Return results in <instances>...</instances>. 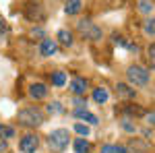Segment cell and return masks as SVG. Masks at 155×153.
I'll return each instance as SVG.
<instances>
[{
	"label": "cell",
	"instance_id": "6da1fadb",
	"mask_svg": "<svg viewBox=\"0 0 155 153\" xmlns=\"http://www.w3.org/2000/svg\"><path fill=\"white\" fill-rule=\"evenodd\" d=\"M19 122L25 124V126H41L44 124V114H41V110H37V108H25L19 112Z\"/></svg>",
	"mask_w": 155,
	"mask_h": 153
},
{
	"label": "cell",
	"instance_id": "7a4b0ae2",
	"mask_svg": "<svg viewBox=\"0 0 155 153\" xmlns=\"http://www.w3.org/2000/svg\"><path fill=\"white\" fill-rule=\"evenodd\" d=\"M77 29H79V33H81V35H85V39H91V42L101 39V29H99L95 23H91L89 19L79 21V23H77Z\"/></svg>",
	"mask_w": 155,
	"mask_h": 153
},
{
	"label": "cell",
	"instance_id": "3957f363",
	"mask_svg": "<svg viewBox=\"0 0 155 153\" xmlns=\"http://www.w3.org/2000/svg\"><path fill=\"white\" fill-rule=\"evenodd\" d=\"M48 143H50V147H52L54 151H64L66 145H68V130H64V128L52 130Z\"/></svg>",
	"mask_w": 155,
	"mask_h": 153
},
{
	"label": "cell",
	"instance_id": "277c9868",
	"mask_svg": "<svg viewBox=\"0 0 155 153\" xmlns=\"http://www.w3.org/2000/svg\"><path fill=\"white\" fill-rule=\"evenodd\" d=\"M126 77H128L130 85H137V87H141V85H147V83H149V71L143 68V66H137V64L128 68Z\"/></svg>",
	"mask_w": 155,
	"mask_h": 153
},
{
	"label": "cell",
	"instance_id": "5b68a950",
	"mask_svg": "<svg viewBox=\"0 0 155 153\" xmlns=\"http://www.w3.org/2000/svg\"><path fill=\"white\" fill-rule=\"evenodd\" d=\"M37 145H39V141H37L35 135H25L21 139V143H19V149L23 153H35Z\"/></svg>",
	"mask_w": 155,
	"mask_h": 153
},
{
	"label": "cell",
	"instance_id": "8992f818",
	"mask_svg": "<svg viewBox=\"0 0 155 153\" xmlns=\"http://www.w3.org/2000/svg\"><path fill=\"white\" fill-rule=\"evenodd\" d=\"M58 52V44H56V39H44L41 42V46H39V54L41 56H54Z\"/></svg>",
	"mask_w": 155,
	"mask_h": 153
},
{
	"label": "cell",
	"instance_id": "52a82bcc",
	"mask_svg": "<svg viewBox=\"0 0 155 153\" xmlns=\"http://www.w3.org/2000/svg\"><path fill=\"white\" fill-rule=\"evenodd\" d=\"M29 95H31L33 99H44V97L48 95V87H46L44 83H33V85L29 87Z\"/></svg>",
	"mask_w": 155,
	"mask_h": 153
},
{
	"label": "cell",
	"instance_id": "ba28073f",
	"mask_svg": "<svg viewBox=\"0 0 155 153\" xmlns=\"http://www.w3.org/2000/svg\"><path fill=\"white\" fill-rule=\"evenodd\" d=\"M71 91L74 95H83L85 91H87V81L81 79V77H74V79L71 81Z\"/></svg>",
	"mask_w": 155,
	"mask_h": 153
},
{
	"label": "cell",
	"instance_id": "9c48e42d",
	"mask_svg": "<svg viewBox=\"0 0 155 153\" xmlns=\"http://www.w3.org/2000/svg\"><path fill=\"white\" fill-rule=\"evenodd\" d=\"M74 116L81 118V120H85V122H89V124H97V122H99L95 114L87 112V110H83V108H77V110H74Z\"/></svg>",
	"mask_w": 155,
	"mask_h": 153
},
{
	"label": "cell",
	"instance_id": "30bf717a",
	"mask_svg": "<svg viewBox=\"0 0 155 153\" xmlns=\"http://www.w3.org/2000/svg\"><path fill=\"white\" fill-rule=\"evenodd\" d=\"M81 8H83V0H66V4H64L66 15H77V12H81Z\"/></svg>",
	"mask_w": 155,
	"mask_h": 153
},
{
	"label": "cell",
	"instance_id": "8fae6325",
	"mask_svg": "<svg viewBox=\"0 0 155 153\" xmlns=\"http://www.w3.org/2000/svg\"><path fill=\"white\" fill-rule=\"evenodd\" d=\"M116 95H118V97H124V99H130V97H134V89H130V87L124 85V83H118Z\"/></svg>",
	"mask_w": 155,
	"mask_h": 153
},
{
	"label": "cell",
	"instance_id": "7c38bea8",
	"mask_svg": "<svg viewBox=\"0 0 155 153\" xmlns=\"http://www.w3.org/2000/svg\"><path fill=\"white\" fill-rule=\"evenodd\" d=\"M107 97H110L107 89H104V87H97V89H93V99H95L97 104H106Z\"/></svg>",
	"mask_w": 155,
	"mask_h": 153
},
{
	"label": "cell",
	"instance_id": "4fadbf2b",
	"mask_svg": "<svg viewBox=\"0 0 155 153\" xmlns=\"http://www.w3.org/2000/svg\"><path fill=\"white\" fill-rule=\"evenodd\" d=\"M89 149H91V145H89L87 139L81 137V139H77V141H74V153H87Z\"/></svg>",
	"mask_w": 155,
	"mask_h": 153
},
{
	"label": "cell",
	"instance_id": "5bb4252c",
	"mask_svg": "<svg viewBox=\"0 0 155 153\" xmlns=\"http://www.w3.org/2000/svg\"><path fill=\"white\" fill-rule=\"evenodd\" d=\"M64 83H66V72H62V71L52 72V85H56V87H62Z\"/></svg>",
	"mask_w": 155,
	"mask_h": 153
},
{
	"label": "cell",
	"instance_id": "9a60e30c",
	"mask_svg": "<svg viewBox=\"0 0 155 153\" xmlns=\"http://www.w3.org/2000/svg\"><path fill=\"white\" fill-rule=\"evenodd\" d=\"M58 39L64 44V46H72V42H74V39H72V33L66 31V29H60L58 31Z\"/></svg>",
	"mask_w": 155,
	"mask_h": 153
},
{
	"label": "cell",
	"instance_id": "2e32d148",
	"mask_svg": "<svg viewBox=\"0 0 155 153\" xmlns=\"http://www.w3.org/2000/svg\"><path fill=\"white\" fill-rule=\"evenodd\" d=\"M15 137V128L6 126V124H0V139H12Z\"/></svg>",
	"mask_w": 155,
	"mask_h": 153
},
{
	"label": "cell",
	"instance_id": "e0dca14e",
	"mask_svg": "<svg viewBox=\"0 0 155 153\" xmlns=\"http://www.w3.org/2000/svg\"><path fill=\"white\" fill-rule=\"evenodd\" d=\"M139 11L141 12H151L153 11V0H139Z\"/></svg>",
	"mask_w": 155,
	"mask_h": 153
},
{
	"label": "cell",
	"instance_id": "ac0fdd59",
	"mask_svg": "<svg viewBox=\"0 0 155 153\" xmlns=\"http://www.w3.org/2000/svg\"><path fill=\"white\" fill-rule=\"evenodd\" d=\"M143 29H145V33H147V35H155V19H149V21H145Z\"/></svg>",
	"mask_w": 155,
	"mask_h": 153
},
{
	"label": "cell",
	"instance_id": "d6986e66",
	"mask_svg": "<svg viewBox=\"0 0 155 153\" xmlns=\"http://www.w3.org/2000/svg\"><path fill=\"white\" fill-rule=\"evenodd\" d=\"M74 130H77V132H79V135H81V137H89V126H87V124H81V122H77V124H74Z\"/></svg>",
	"mask_w": 155,
	"mask_h": 153
},
{
	"label": "cell",
	"instance_id": "ffe728a7",
	"mask_svg": "<svg viewBox=\"0 0 155 153\" xmlns=\"http://www.w3.org/2000/svg\"><path fill=\"white\" fill-rule=\"evenodd\" d=\"M64 108H62V104L60 101H52V104H48V112L50 114H60Z\"/></svg>",
	"mask_w": 155,
	"mask_h": 153
},
{
	"label": "cell",
	"instance_id": "44dd1931",
	"mask_svg": "<svg viewBox=\"0 0 155 153\" xmlns=\"http://www.w3.org/2000/svg\"><path fill=\"white\" fill-rule=\"evenodd\" d=\"M124 112H126V114H134V116H143L145 112H143V108H139V106H128V108H124Z\"/></svg>",
	"mask_w": 155,
	"mask_h": 153
},
{
	"label": "cell",
	"instance_id": "7402d4cb",
	"mask_svg": "<svg viewBox=\"0 0 155 153\" xmlns=\"http://www.w3.org/2000/svg\"><path fill=\"white\" fill-rule=\"evenodd\" d=\"M147 58H149V64H151V68H155V44H151L149 46V50H147Z\"/></svg>",
	"mask_w": 155,
	"mask_h": 153
},
{
	"label": "cell",
	"instance_id": "603a6c76",
	"mask_svg": "<svg viewBox=\"0 0 155 153\" xmlns=\"http://www.w3.org/2000/svg\"><path fill=\"white\" fill-rule=\"evenodd\" d=\"M122 128L126 130V132H134V130H137V126L132 124V120H128V118H126V120H122Z\"/></svg>",
	"mask_w": 155,
	"mask_h": 153
},
{
	"label": "cell",
	"instance_id": "cb8c5ba5",
	"mask_svg": "<svg viewBox=\"0 0 155 153\" xmlns=\"http://www.w3.org/2000/svg\"><path fill=\"white\" fill-rule=\"evenodd\" d=\"M99 153H116V145H104Z\"/></svg>",
	"mask_w": 155,
	"mask_h": 153
},
{
	"label": "cell",
	"instance_id": "d4e9b609",
	"mask_svg": "<svg viewBox=\"0 0 155 153\" xmlns=\"http://www.w3.org/2000/svg\"><path fill=\"white\" fill-rule=\"evenodd\" d=\"M147 122H149V124H155V112L153 114H147Z\"/></svg>",
	"mask_w": 155,
	"mask_h": 153
},
{
	"label": "cell",
	"instance_id": "484cf974",
	"mask_svg": "<svg viewBox=\"0 0 155 153\" xmlns=\"http://www.w3.org/2000/svg\"><path fill=\"white\" fill-rule=\"evenodd\" d=\"M4 149H6V143H4L2 139H0V151H4Z\"/></svg>",
	"mask_w": 155,
	"mask_h": 153
},
{
	"label": "cell",
	"instance_id": "4316f807",
	"mask_svg": "<svg viewBox=\"0 0 155 153\" xmlns=\"http://www.w3.org/2000/svg\"><path fill=\"white\" fill-rule=\"evenodd\" d=\"M2 27H4V21H2V19H0V29H2Z\"/></svg>",
	"mask_w": 155,
	"mask_h": 153
}]
</instances>
